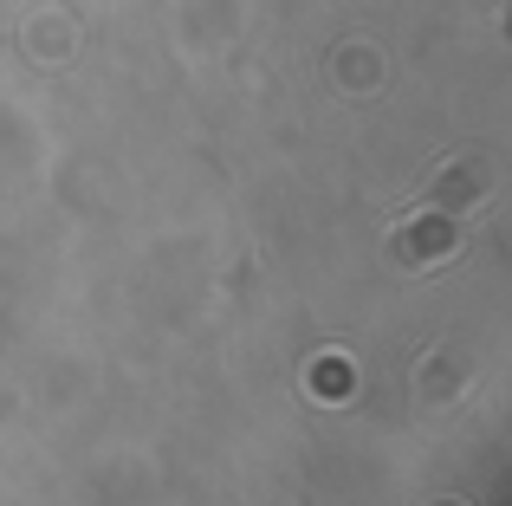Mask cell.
<instances>
[{"label":"cell","instance_id":"cell-5","mask_svg":"<svg viewBox=\"0 0 512 506\" xmlns=\"http://www.w3.org/2000/svg\"><path fill=\"white\" fill-rule=\"evenodd\" d=\"M441 506H454V500H441Z\"/></svg>","mask_w":512,"mask_h":506},{"label":"cell","instance_id":"cell-1","mask_svg":"<svg viewBox=\"0 0 512 506\" xmlns=\"http://www.w3.org/2000/svg\"><path fill=\"white\" fill-rule=\"evenodd\" d=\"M467 221L474 215H454V208H428V202H409V215L389 228V266L396 273H435V266H448L454 253L467 247Z\"/></svg>","mask_w":512,"mask_h":506},{"label":"cell","instance_id":"cell-2","mask_svg":"<svg viewBox=\"0 0 512 506\" xmlns=\"http://www.w3.org/2000/svg\"><path fill=\"white\" fill-rule=\"evenodd\" d=\"M415 202L428 208H454V215H480V202H487V169L467 163V156H454V163L435 169V182H428Z\"/></svg>","mask_w":512,"mask_h":506},{"label":"cell","instance_id":"cell-4","mask_svg":"<svg viewBox=\"0 0 512 506\" xmlns=\"http://www.w3.org/2000/svg\"><path fill=\"white\" fill-rule=\"evenodd\" d=\"M344 383H357V370H350L344 357H318V370H312V390H318V396H338Z\"/></svg>","mask_w":512,"mask_h":506},{"label":"cell","instance_id":"cell-3","mask_svg":"<svg viewBox=\"0 0 512 506\" xmlns=\"http://www.w3.org/2000/svg\"><path fill=\"white\" fill-rule=\"evenodd\" d=\"M467 377H474V364H467V357H454V351H428V357H422V370H415V396H422L428 409H448L454 396L467 390Z\"/></svg>","mask_w":512,"mask_h":506}]
</instances>
